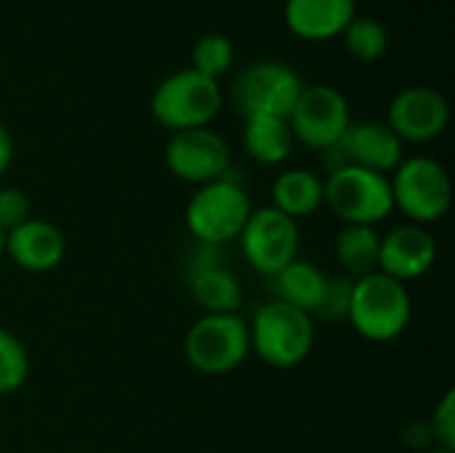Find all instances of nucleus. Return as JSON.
Here are the masks:
<instances>
[{
  "instance_id": "1",
  "label": "nucleus",
  "mask_w": 455,
  "mask_h": 453,
  "mask_svg": "<svg viewBox=\"0 0 455 453\" xmlns=\"http://www.w3.org/2000/svg\"><path fill=\"white\" fill-rule=\"evenodd\" d=\"M413 318V302L408 286L384 275L371 272L355 280L347 323L368 342L387 344L405 334Z\"/></svg>"
},
{
  "instance_id": "2",
  "label": "nucleus",
  "mask_w": 455,
  "mask_h": 453,
  "mask_svg": "<svg viewBox=\"0 0 455 453\" xmlns=\"http://www.w3.org/2000/svg\"><path fill=\"white\" fill-rule=\"evenodd\" d=\"M248 331L251 352L277 371L301 366L315 347V320L280 299L261 304L248 320Z\"/></svg>"
},
{
  "instance_id": "3",
  "label": "nucleus",
  "mask_w": 455,
  "mask_h": 453,
  "mask_svg": "<svg viewBox=\"0 0 455 453\" xmlns=\"http://www.w3.org/2000/svg\"><path fill=\"white\" fill-rule=\"evenodd\" d=\"M224 93L219 80L200 75L197 69H179L168 75L149 99L152 117L168 131L205 128L221 112Z\"/></svg>"
},
{
  "instance_id": "4",
  "label": "nucleus",
  "mask_w": 455,
  "mask_h": 453,
  "mask_svg": "<svg viewBox=\"0 0 455 453\" xmlns=\"http://www.w3.org/2000/svg\"><path fill=\"white\" fill-rule=\"evenodd\" d=\"M251 211L248 192L227 174L195 190L184 211V224L200 246L219 248L240 238Z\"/></svg>"
},
{
  "instance_id": "5",
  "label": "nucleus",
  "mask_w": 455,
  "mask_h": 453,
  "mask_svg": "<svg viewBox=\"0 0 455 453\" xmlns=\"http://www.w3.org/2000/svg\"><path fill=\"white\" fill-rule=\"evenodd\" d=\"M395 208L408 219V224H435L453 203V182L445 166L429 155L403 158V163L389 176Z\"/></svg>"
},
{
  "instance_id": "6",
  "label": "nucleus",
  "mask_w": 455,
  "mask_h": 453,
  "mask_svg": "<svg viewBox=\"0 0 455 453\" xmlns=\"http://www.w3.org/2000/svg\"><path fill=\"white\" fill-rule=\"evenodd\" d=\"M323 206H328L341 224L376 227L395 211L389 176L344 166L323 179Z\"/></svg>"
},
{
  "instance_id": "7",
  "label": "nucleus",
  "mask_w": 455,
  "mask_h": 453,
  "mask_svg": "<svg viewBox=\"0 0 455 453\" xmlns=\"http://www.w3.org/2000/svg\"><path fill=\"white\" fill-rule=\"evenodd\" d=\"M251 355L248 320L240 312L203 315L184 336L187 363L205 376H227L237 371Z\"/></svg>"
},
{
  "instance_id": "8",
  "label": "nucleus",
  "mask_w": 455,
  "mask_h": 453,
  "mask_svg": "<svg viewBox=\"0 0 455 453\" xmlns=\"http://www.w3.org/2000/svg\"><path fill=\"white\" fill-rule=\"evenodd\" d=\"M285 120L293 139L315 152L336 147L352 125L349 101L339 88L325 83L304 85Z\"/></svg>"
},
{
  "instance_id": "9",
  "label": "nucleus",
  "mask_w": 455,
  "mask_h": 453,
  "mask_svg": "<svg viewBox=\"0 0 455 453\" xmlns=\"http://www.w3.org/2000/svg\"><path fill=\"white\" fill-rule=\"evenodd\" d=\"M304 83L299 72L280 61H253L232 83V101L243 117H288Z\"/></svg>"
},
{
  "instance_id": "10",
  "label": "nucleus",
  "mask_w": 455,
  "mask_h": 453,
  "mask_svg": "<svg viewBox=\"0 0 455 453\" xmlns=\"http://www.w3.org/2000/svg\"><path fill=\"white\" fill-rule=\"evenodd\" d=\"M237 240L251 270L264 278H275L299 259V222L272 206L251 211Z\"/></svg>"
},
{
  "instance_id": "11",
  "label": "nucleus",
  "mask_w": 455,
  "mask_h": 453,
  "mask_svg": "<svg viewBox=\"0 0 455 453\" xmlns=\"http://www.w3.org/2000/svg\"><path fill=\"white\" fill-rule=\"evenodd\" d=\"M165 166L176 179L203 187L229 174L232 152L224 136L216 133L211 125L189 128L171 133L165 144Z\"/></svg>"
},
{
  "instance_id": "12",
  "label": "nucleus",
  "mask_w": 455,
  "mask_h": 453,
  "mask_svg": "<svg viewBox=\"0 0 455 453\" xmlns=\"http://www.w3.org/2000/svg\"><path fill=\"white\" fill-rule=\"evenodd\" d=\"M384 123L400 136L403 144H427L448 128L451 104L429 85H411L389 101Z\"/></svg>"
},
{
  "instance_id": "13",
  "label": "nucleus",
  "mask_w": 455,
  "mask_h": 453,
  "mask_svg": "<svg viewBox=\"0 0 455 453\" xmlns=\"http://www.w3.org/2000/svg\"><path fill=\"white\" fill-rule=\"evenodd\" d=\"M435 262H437V240L427 227L400 224L387 235H381L379 272L408 286L424 278L435 267Z\"/></svg>"
},
{
  "instance_id": "14",
  "label": "nucleus",
  "mask_w": 455,
  "mask_h": 453,
  "mask_svg": "<svg viewBox=\"0 0 455 453\" xmlns=\"http://www.w3.org/2000/svg\"><path fill=\"white\" fill-rule=\"evenodd\" d=\"M5 256L24 272L43 275L56 270L67 256L64 232L37 216H29L24 224L5 235Z\"/></svg>"
},
{
  "instance_id": "15",
  "label": "nucleus",
  "mask_w": 455,
  "mask_h": 453,
  "mask_svg": "<svg viewBox=\"0 0 455 453\" xmlns=\"http://www.w3.org/2000/svg\"><path fill=\"white\" fill-rule=\"evenodd\" d=\"M339 144L349 166H360L384 176H389L405 158V144L384 120L352 123Z\"/></svg>"
},
{
  "instance_id": "16",
  "label": "nucleus",
  "mask_w": 455,
  "mask_h": 453,
  "mask_svg": "<svg viewBox=\"0 0 455 453\" xmlns=\"http://www.w3.org/2000/svg\"><path fill=\"white\" fill-rule=\"evenodd\" d=\"M283 16L293 35L301 40L323 43L341 37L357 11L355 0H285Z\"/></svg>"
},
{
  "instance_id": "17",
  "label": "nucleus",
  "mask_w": 455,
  "mask_h": 453,
  "mask_svg": "<svg viewBox=\"0 0 455 453\" xmlns=\"http://www.w3.org/2000/svg\"><path fill=\"white\" fill-rule=\"evenodd\" d=\"M192 302L203 315H232L243 307V286L237 275L219 262H197L189 275Z\"/></svg>"
},
{
  "instance_id": "18",
  "label": "nucleus",
  "mask_w": 455,
  "mask_h": 453,
  "mask_svg": "<svg viewBox=\"0 0 455 453\" xmlns=\"http://www.w3.org/2000/svg\"><path fill=\"white\" fill-rule=\"evenodd\" d=\"M293 133L285 117L253 115L243 125V147L251 160L261 166H283L293 152Z\"/></svg>"
},
{
  "instance_id": "19",
  "label": "nucleus",
  "mask_w": 455,
  "mask_h": 453,
  "mask_svg": "<svg viewBox=\"0 0 455 453\" xmlns=\"http://www.w3.org/2000/svg\"><path fill=\"white\" fill-rule=\"evenodd\" d=\"M323 206V179L309 168H285L272 182V208L293 222L312 216Z\"/></svg>"
},
{
  "instance_id": "20",
  "label": "nucleus",
  "mask_w": 455,
  "mask_h": 453,
  "mask_svg": "<svg viewBox=\"0 0 455 453\" xmlns=\"http://www.w3.org/2000/svg\"><path fill=\"white\" fill-rule=\"evenodd\" d=\"M272 280H275L277 299L285 302V304L299 307L309 318L315 315V310H317V304H320V299L325 294V286H328V275L317 264H312L307 259H293Z\"/></svg>"
},
{
  "instance_id": "21",
  "label": "nucleus",
  "mask_w": 455,
  "mask_h": 453,
  "mask_svg": "<svg viewBox=\"0 0 455 453\" xmlns=\"http://www.w3.org/2000/svg\"><path fill=\"white\" fill-rule=\"evenodd\" d=\"M379 243L381 235L376 232V227L344 224L336 235V259L341 275L357 280L371 272H379Z\"/></svg>"
},
{
  "instance_id": "22",
  "label": "nucleus",
  "mask_w": 455,
  "mask_h": 453,
  "mask_svg": "<svg viewBox=\"0 0 455 453\" xmlns=\"http://www.w3.org/2000/svg\"><path fill=\"white\" fill-rule=\"evenodd\" d=\"M341 40L344 48L360 61H379L389 48V32L373 16H355L341 32Z\"/></svg>"
},
{
  "instance_id": "23",
  "label": "nucleus",
  "mask_w": 455,
  "mask_h": 453,
  "mask_svg": "<svg viewBox=\"0 0 455 453\" xmlns=\"http://www.w3.org/2000/svg\"><path fill=\"white\" fill-rule=\"evenodd\" d=\"M29 379V352L21 339L0 326V398L19 392Z\"/></svg>"
},
{
  "instance_id": "24",
  "label": "nucleus",
  "mask_w": 455,
  "mask_h": 453,
  "mask_svg": "<svg viewBox=\"0 0 455 453\" xmlns=\"http://www.w3.org/2000/svg\"><path fill=\"white\" fill-rule=\"evenodd\" d=\"M232 64H235V45L221 32L203 35L192 48V69H197L200 75L219 80L232 69Z\"/></svg>"
},
{
  "instance_id": "25",
  "label": "nucleus",
  "mask_w": 455,
  "mask_h": 453,
  "mask_svg": "<svg viewBox=\"0 0 455 453\" xmlns=\"http://www.w3.org/2000/svg\"><path fill=\"white\" fill-rule=\"evenodd\" d=\"M352 288H355L352 278H347V275H328L325 294H323L312 320H323V323H331V326L347 323L349 302H352Z\"/></svg>"
},
{
  "instance_id": "26",
  "label": "nucleus",
  "mask_w": 455,
  "mask_h": 453,
  "mask_svg": "<svg viewBox=\"0 0 455 453\" xmlns=\"http://www.w3.org/2000/svg\"><path fill=\"white\" fill-rule=\"evenodd\" d=\"M435 449L455 453V390H448L437 403L432 419L427 422Z\"/></svg>"
},
{
  "instance_id": "27",
  "label": "nucleus",
  "mask_w": 455,
  "mask_h": 453,
  "mask_svg": "<svg viewBox=\"0 0 455 453\" xmlns=\"http://www.w3.org/2000/svg\"><path fill=\"white\" fill-rule=\"evenodd\" d=\"M32 216L29 195L21 187H0V232L8 235Z\"/></svg>"
},
{
  "instance_id": "28",
  "label": "nucleus",
  "mask_w": 455,
  "mask_h": 453,
  "mask_svg": "<svg viewBox=\"0 0 455 453\" xmlns=\"http://www.w3.org/2000/svg\"><path fill=\"white\" fill-rule=\"evenodd\" d=\"M400 441H403V446L411 449V451L424 453L429 451V449H435L432 433H429V425H427V422H411V425H405L403 433H400Z\"/></svg>"
},
{
  "instance_id": "29",
  "label": "nucleus",
  "mask_w": 455,
  "mask_h": 453,
  "mask_svg": "<svg viewBox=\"0 0 455 453\" xmlns=\"http://www.w3.org/2000/svg\"><path fill=\"white\" fill-rule=\"evenodd\" d=\"M11 163H13V136H11V131L0 123V179H3V174L11 168Z\"/></svg>"
},
{
  "instance_id": "30",
  "label": "nucleus",
  "mask_w": 455,
  "mask_h": 453,
  "mask_svg": "<svg viewBox=\"0 0 455 453\" xmlns=\"http://www.w3.org/2000/svg\"><path fill=\"white\" fill-rule=\"evenodd\" d=\"M5 256V235L0 232V259Z\"/></svg>"
},
{
  "instance_id": "31",
  "label": "nucleus",
  "mask_w": 455,
  "mask_h": 453,
  "mask_svg": "<svg viewBox=\"0 0 455 453\" xmlns=\"http://www.w3.org/2000/svg\"><path fill=\"white\" fill-rule=\"evenodd\" d=\"M424 453H451V451H443V449H429V451Z\"/></svg>"
}]
</instances>
